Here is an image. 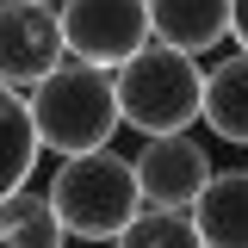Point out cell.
Segmentation results:
<instances>
[{
	"mask_svg": "<svg viewBox=\"0 0 248 248\" xmlns=\"http://www.w3.org/2000/svg\"><path fill=\"white\" fill-rule=\"evenodd\" d=\"M25 106H31V124H37V143L56 149L62 161L68 155H87V149H112V137H118V124H124L112 68H93L81 56L56 62L25 93Z\"/></svg>",
	"mask_w": 248,
	"mask_h": 248,
	"instance_id": "6da1fadb",
	"label": "cell"
},
{
	"mask_svg": "<svg viewBox=\"0 0 248 248\" xmlns=\"http://www.w3.org/2000/svg\"><path fill=\"white\" fill-rule=\"evenodd\" d=\"M112 87H118V118L143 137H180L199 124L205 112V68L186 50L168 44H143L130 62L112 68Z\"/></svg>",
	"mask_w": 248,
	"mask_h": 248,
	"instance_id": "7a4b0ae2",
	"label": "cell"
},
{
	"mask_svg": "<svg viewBox=\"0 0 248 248\" xmlns=\"http://www.w3.org/2000/svg\"><path fill=\"white\" fill-rule=\"evenodd\" d=\"M50 205H56L62 230L75 242H118L124 223L143 211V192H137V168L118 149H87L68 155L50 180Z\"/></svg>",
	"mask_w": 248,
	"mask_h": 248,
	"instance_id": "3957f363",
	"label": "cell"
},
{
	"mask_svg": "<svg viewBox=\"0 0 248 248\" xmlns=\"http://www.w3.org/2000/svg\"><path fill=\"white\" fill-rule=\"evenodd\" d=\"M62 37L68 56L93 68H118L149 44V0H62Z\"/></svg>",
	"mask_w": 248,
	"mask_h": 248,
	"instance_id": "277c9868",
	"label": "cell"
},
{
	"mask_svg": "<svg viewBox=\"0 0 248 248\" xmlns=\"http://www.w3.org/2000/svg\"><path fill=\"white\" fill-rule=\"evenodd\" d=\"M56 62H68L62 13L50 0H0V81L37 87Z\"/></svg>",
	"mask_w": 248,
	"mask_h": 248,
	"instance_id": "5b68a950",
	"label": "cell"
},
{
	"mask_svg": "<svg viewBox=\"0 0 248 248\" xmlns=\"http://www.w3.org/2000/svg\"><path fill=\"white\" fill-rule=\"evenodd\" d=\"M130 168H137L143 205H161V211H192V199L211 180V155L192 143V130H180V137H149L143 149L130 155Z\"/></svg>",
	"mask_w": 248,
	"mask_h": 248,
	"instance_id": "8992f818",
	"label": "cell"
},
{
	"mask_svg": "<svg viewBox=\"0 0 248 248\" xmlns=\"http://www.w3.org/2000/svg\"><path fill=\"white\" fill-rule=\"evenodd\" d=\"M149 37L168 50H217L230 37V0H149Z\"/></svg>",
	"mask_w": 248,
	"mask_h": 248,
	"instance_id": "52a82bcc",
	"label": "cell"
},
{
	"mask_svg": "<svg viewBox=\"0 0 248 248\" xmlns=\"http://www.w3.org/2000/svg\"><path fill=\"white\" fill-rule=\"evenodd\" d=\"M192 223L205 248H248V168H211L205 192L192 199Z\"/></svg>",
	"mask_w": 248,
	"mask_h": 248,
	"instance_id": "ba28073f",
	"label": "cell"
},
{
	"mask_svg": "<svg viewBox=\"0 0 248 248\" xmlns=\"http://www.w3.org/2000/svg\"><path fill=\"white\" fill-rule=\"evenodd\" d=\"M199 118L223 143L248 149V50H230V56H217L205 68V112Z\"/></svg>",
	"mask_w": 248,
	"mask_h": 248,
	"instance_id": "9c48e42d",
	"label": "cell"
},
{
	"mask_svg": "<svg viewBox=\"0 0 248 248\" xmlns=\"http://www.w3.org/2000/svg\"><path fill=\"white\" fill-rule=\"evenodd\" d=\"M37 155H44V143H37V124H31L25 93L0 81V199L19 192V186H31Z\"/></svg>",
	"mask_w": 248,
	"mask_h": 248,
	"instance_id": "30bf717a",
	"label": "cell"
},
{
	"mask_svg": "<svg viewBox=\"0 0 248 248\" xmlns=\"http://www.w3.org/2000/svg\"><path fill=\"white\" fill-rule=\"evenodd\" d=\"M0 248H68V230H62L50 192H6L0 199Z\"/></svg>",
	"mask_w": 248,
	"mask_h": 248,
	"instance_id": "8fae6325",
	"label": "cell"
},
{
	"mask_svg": "<svg viewBox=\"0 0 248 248\" xmlns=\"http://www.w3.org/2000/svg\"><path fill=\"white\" fill-rule=\"evenodd\" d=\"M118 248H205L192 211H161V205H143V211L124 223Z\"/></svg>",
	"mask_w": 248,
	"mask_h": 248,
	"instance_id": "7c38bea8",
	"label": "cell"
},
{
	"mask_svg": "<svg viewBox=\"0 0 248 248\" xmlns=\"http://www.w3.org/2000/svg\"><path fill=\"white\" fill-rule=\"evenodd\" d=\"M230 37L236 50H248V0H230Z\"/></svg>",
	"mask_w": 248,
	"mask_h": 248,
	"instance_id": "4fadbf2b",
	"label": "cell"
},
{
	"mask_svg": "<svg viewBox=\"0 0 248 248\" xmlns=\"http://www.w3.org/2000/svg\"><path fill=\"white\" fill-rule=\"evenodd\" d=\"M81 248H93V242H81Z\"/></svg>",
	"mask_w": 248,
	"mask_h": 248,
	"instance_id": "5bb4252c",
	"label": "cell"
}]
</instances>
